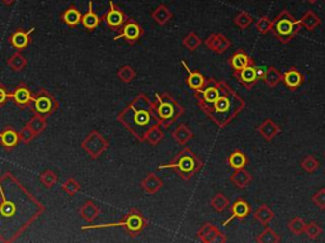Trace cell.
Listing matches in <instances>:
<instances>
[{
  "mask_svg": "<svg viewBox=\"0 0 325 243\" xmlns=\"http://www.w3.org/2000/svg\"><path fill=\"white\" fill-rule=\"evenodd\" d=\"M305 81V76L298 69H289L282 73V82L291 90H296L300 88Z\"/></svg>",
  "mask_w": 325,
  "mask_h": 243,
  "instance_id": "cell-15",
  "label": "cell"
},
{
  "mask_svg": "<svg viewBox=\"0 0 325 243\" xmlns=\"http://www.w3.org/2000/svg\"><path fill=\"white\" fill-rule=\"evenodd\" d=\"M99 17L93 12V3L89 1L88 4V12L83 15V18H81V24L84 25V28L88 30H93L99 25Z\"/></svg>",
  "mask_w": 325,
  "mask_h": 243,
  "instance_id": "cell-23",
  "label": "cell"
},
{
  "mask_svg": "<svg viewBox=\"0 0 325 243\" xmlns=\"http://www.w3.org/2000/svg\"><path fill=\"white\" fill-rule=\"evenodd\" d=\"M255 28H257L259 33L264 36V34L270 33L271 29H272V21L270 19V17L263 15V17H261V18L255 22Z\"/></svg>",
  "mask_w": 325,
  "mask_h": 243,
  "instance_id": "cell-35",
  "label": "cell"
},
{
  "mask_svg": "<svg viewBox=\"0 0 325 243\" xmlns=\"http://www.w3.org/2000/svg\"><path fill=\"white\" fill-rule=\"evenodd\" d=\"M304 233L306 234L307 238H310V240H316V238L323 233V228L315 222L307 223L306 227H305Z\"/></svg>",
  "mask_w": 325,
  "mask_h": 243,
  "instance_id": "cell-36",
  "label": "cell"
},
{
  "mask_svg": "<svg viewBox=\"0 0 325 243\" xmlns=\"http://www.w3.org/2000/svg\"><path fill=\"white\" fill-rule=\"evenodd\" d=\"M253 217H254V219L257 220L258 223H259V224L263 225V227H266V225L270 224L271 220L274 218V213L272 212V209H271L270 207L262 204L261 207L255 210L254 214H253Z\"/></svg>",
  "mask_w": 325,
  "mask_h": 243,
  "instance_id": "cell-22",
  "label": "cell"
},
{
  "mask_svg": "<svg viewBox=\"0 0 325 243\" xmlns=\"http://www.w3.org/2000/svg\"><path fill=\"white\" fill-rule=\"evenodd\" d=\"M324 157H325V152H324Z\"/></svg>",
  "mask_w": 325,
  "mask_h": 243,
  "instance_id": "cell-45",
  "label": "cell"
},
{
  "mask_svg": "<svg viewBox=\"0 0 325 243\" xmlns=\"http://www.w3.org/2000/svg\"><path fill=\"white\" fill-rule=\"evenodd\" d=\"M307 1H309L310 4H315L316 1H318V0H307Z\"/></svg>",
  "mask_w": 325,
  "mask_h": 243,
  "instance_id": "cell-44",
  "label": "cell"
},
{
  "mask_svg": "<svg viewBox=\"0 0 325 243\" xmlns=\"http://www.w3.org/2000/svg\"><path fill=\"white\" fill-rule=\"evenodd\" d=\"M258 243H278L281 242V237L277 232H274L272 228H264V231L258 234L255 238Z\"/></svg>",
  "mask_w": 325,
  "mask_h": 243,
  "instance_id": "cell-26",
  "label": "cell"
},
{
  "mask_svg": "<svg viewBox=\"0 0 325 243\" xmlns=\"http://www.w3.org/2000/svg\"><path fill=\"white\" fill-rule=\"evenodd\" d=\"M13 1H16V0H4V3L8 4V5H9V4H12Z\"/></svg>",
  "mask_w": 325,
  "mask_h": 243,
  "instance_id": "cell-43",
  "label": "cell"
},
{
  "mask_svg": "<svg viewBox=\"0 0 325 243\" xmlns=\"http://www.w3.org/2000/svg\"><path fill=\"white\" fill-rule=\"evenodd\" d=\"M168 167L177 169L183 179H190L202 167V162L199 161L198 158L190 149H184L183 152H181V155L177 157L175 162L168 165H162V166H159V169H168Z\"/></svg>",
  "mask_w": 325,
  "mask_h": 243,
  "instance_id": "cell-3",
  "label": "cell"
},
{
  "mask_svg": "<svg viewBox=\"0 0 325 243\" xmlns=\"http://www.w3.org/2000/svg\"><path fill=\"white\" fill-rule=\"evenodd\" d=\"M205 43L211 51H214L215 53H217V55H221V53L226 52L227 49H229V47L231 46L230 40L221 33L211 34V36L206 40Z\"/></svg>",
  "mask_w": 325,
  "mask_h": 243,
  "instance_id": "cell-11",
  "label": "cell"
},
{
  "mask_svg": "<svg viewBox=\"0 0 325 243\" xmlns=\"http://www.w3.org/2000/svg\"><path fill=\"white\" fill-rule=\"evenodd\" d=\"M175 137H177V140H178L179 142L184 143V142H187L190 137H192V133H190V131L188 129V128L181 127L178 131L175 132Z\"/></svg>",
  "mask_w": 325,
  "mask_h": 243,
  "instance_id": "cell-40",
  "label": "cell"
},
{
  "mask_svg": "<svg viewBox=\"0 0 325 243\" xmlns=\"http://www.w3.org/2000/svg\"><path fill=\"white\" fill-rule=\"evenodd\" d=\"M320 164L318 161V158L314 157V156H306V157L301 161V167H302V170L307 173H314L318 169H319Z\"/></svg>",
  "mask_w": 325,
  "mask_h": 243,
  "instance_id": "cell-32",
  "label": "cell"
},
{
  "mask_svg": "<svg viewBox=\"0 0 325 243\" xmlns=\"http://www.w3.org/2000/svg\"><path fill=\"white\" fill-rule=\"evenodd\" d=\"M34 30V28H31V29L28 30V32H25V30H17L16 33L13 34L12 38H10V42H12L13 47H16V49H25L27 47L28 42H29V36Z\"/></svg>",
  "mask_w": 325,
  "mask_h": 243,
  "instance_id": "cell-24",
  "label": "cell"
},
{
  "mask_svg": "<svg viewBox=\"0 0 325 243\" xmlns=\"http://www.w3.org/2000/svg\"><path fill=\"white\" fill-rule=\"evenodd\" d=\"M199 237H201V240H202L203 242H209V243L226 242V237H225V234L221 233L217 228L214 227V225H211V224L203 225L202 229L199 231Z\"/></svg>",
  "mask_w": 325,
  "mask_h": 243,
  "instance_id": "cell-16",
  "label": "cell"
},
{
  "mask_svg": "<svg viewBox=\"0 0 325 243\" xmlns=\"http://www.w3.org/2000/svg\"><path fill=\"white\" fill-rule=\"evenodd\" d=\"M300 23L301 25H302V28H305V29L309 30V32H313V30H315L316 28L322 24V19L319 18V15L316 14L314 10L310 9L307 10V12H305V14L301 17Z\"/></svg>",
  "mask_w": 325,
  "mask_h": 243,
  "instance_id": "cell-19",
  "label": "cell"
},
{
  "mask_svg": "<svg viewBox=\"0 0 325 243\" xmlns=\"http://www.w3.org/2000/svg\"><path fill=\"white\" fill-rule=\"evenodd\" d=\"M229 64H230L233 71H240L243 70V69H245V67L255 65L254 60H253L244 49H238L230 57Z\"/></svg>",
  "mask_w": 325,
  "mask_h": 243,
  "instance_id": "cell-14",
  "label": "cell"
},
{
  "mask_svg": "<svg viewBox=\"0 0 325 243\" xmlns=\"http://www.w3.org/2000/svg\"><path fill=\"white\" fill-rule=\"evenodd\" d=\"M253 22H254V19L248 12H239L234 17V24L243 30L250 27L253 24Z\"/></svg>",
  "mask_w": 325,
  "mask_h": 243,
  "instance_id": "cell-28",
  "label": "cell"
},
{
  "mask_svg": "<svg viewBox=\"0 0 325 243\" xmlns=\"http://www.w3.org/2000/svg\"><path fill=\"white\" fill-rule=\"evenodd\" d=\"M10 97H14L16 103L19 104V105H27L32 100L31 91L28 90L27 88H18L16 93L10 94Z\"/></svg>",
  "mask_w": 325,
  "mask_h": 243,
  "instance_id": "cell-29",
  "label": "cell"
},
{
  "mask_svg": "<svg viewBox=\"0 0 325 243\" xmlns=\"http://www.w3.org/2000/svg\"><path fill=\"white\" fill-rule=\"evenodd\" d=\"M226 161L231 169H234V170H238V169H244V167L248 165L249 160H248V157H246L245 153H244L242 149H235V151H234L233 153L229 156V157H227Z\"/></svg>",
  "mask_w": 325,
  "mask_h": 243,
  "instance_id": "cell-20",
  "label": "cell"
},
{
  "mask_svg": "<svg viewBox=\"0 0 325 243\" xmlns=\"http://www.w3.org/2000/svg\"><path fill=\"white\" fill-rule=\"evenodd\" d=\"M126 113L131 117V123H127V124L136 134H144L154 124L149 108L147 109L146 108H138L137 110H135V108L132 106L131 109Z\"/></svg>",
  "mask_w": 325,
  "mask_h": 243,
  "instance_id": "cell-5",
  "label": "cell"
},
{
  "mask_svg": "<svg viewBox=\"0 0 325 243\" xmlns=\"http://www.w3.org/2000/svg\"><path fill=\"white\" fill-rule=\"evenodd\" d=\"M230 181L238 189H246L253 181V176L245 169H238L230 176Z\"/></svg>",
  "mask_w": 325,
  "mask_h": 243,
  "instance_id": "cell-17",
  "label": "cell"
},
{
  "mask_svg": "<svg viewBox=\"0 0 325 243\" xmlns=\"http://www.w3.org/2000/svg\"><path fill=\"white\" fill-rule=\"evenodd\" d=\"M10 94H8L4 89L0 88V104H3L4 101H5L6 97H9Z\"/></svg>",
  "mask_w": 325,
  "mask_h": 243,
  "instance_id": "cell-42",
  "label": "cell"
},
{
  "mask_svg": "<svg viewBox=\"0 0 325 243\" xmlns=\"http://www.w3.org/2000/svg\"><path fill=\"white\" fill-rule=\"evenodd\" d=\"M0 143L8 148L14 147L18 143V134L14 131H5L4 133H0Z\"/></svg>",
  "mask_w": 325,
  "mask_h": 243,
  "instance_id": "cell-31",
  "label": "cell"
},
{
  "mask_svg": "<svg viewBox=\"0 0 325 243\" xmlns=\"http://www.w3.org/2000/svg\"><path fill=\"white\" fill-rule=\"evenodd\" d=\"M141 33L142 30L141 28H140V25H138L134 19H129V21L125 23V25H123L122 32H121L118 36L114 37V41L125 38V40H127L129 42H135V41H137L138 38H140Z\"/></svg>",
  "mask_w": 325,
  "mask_h": 243,
  "instance_id": "cell-12",
  "label": "cell"
},
{
  "mask_svg": "<svg viewBox=\"0 0 325 243\" xmlns=\"http://www.w3.org/2000/svg\"><path fill=\"white\" fill-rule=\"evenodd\" d=\"M311 200H313V203L315 204L316 207L319 208V209L324 210L325 209V188L319 189V190H318V192L313 195Z\"/></svg>",
  "mask_w": 325,
  "mask_h": 243,
  "instance_id": "cell-38",
  "label": "cell"
},
{
  "mask_svg": "<svg viewBox=\"0 0 325 243\" xmlns=\"http://www.w3.org/2000/svg\"><path fill=\"white\" fill-rule=\"evenodd\" d=\"M201 108L217 127L225 128L245 108V101L229 86L224 94L216 99L214 103L210 105L201 106Z\"/></svg>",
  "mask_w": 325,
  "mask_h": 243,
  "instance_id": "cell-1",
  "label": "cell"
},
{
  "mask_svg": "<svg viewBox=\"0 0 325 243\" xmlns=\"http://www.w3.org/2000/svg\"><path fill=\"white\" fill-rule=\"evenodd\" d=\"M211 205L212 208L217 210V212H224V210L230 205V201H229V199H227L224 194L218 193V194H216L215 196L212 197Z\"/></svg>",
  "mask_w": 325,
  "mask_h": 243,
  "instance_id": "cell-33",
  "label": "cell"
},
{
  "mask_svg": "<svg viewBox=\"0 0 325 243\" xmlns=\"http://www.w3.org/2000/svg\"><path fill=\"white\" fill-rule=\"evenodd\" d=\"M0 212H1V216L6 217V218H10L13 214H16V204L8 203V201H4L0 207Z\"/></svg>",
  "mask_w": 325,
  "mask_h": 243,
  "instance_id": "cell-39",
  "label": "cell"
},
{
  "mask_svg": "<svg viewBox=\"0 0 325 243\" xmlns=\"http://www.w3.org/2000/svg\"><path fill=\"white\" fill-rule=\"evenodd\" d=\"M264 82L270 88H276L279 82H282V73L274 66H268L267 73H266V76H264Z\"/></svg>",
  "mask_w": 325,
  "mask_h": 243,
  "instance_id": "cell-25",
  "label": "cell"
},
{
  "mask_svg": "<svg viewBox=\"0 0 325 243\" xmlns=\"http://www.w3.org/2000/svg\"><path fill=\"white\" fill-rule=\"evenodd\" d=\"M301 28H302V25H301L300 21L295 19L287 10H282L272 21L271 32H272L273 36L286 45L298 36Z\"/></svg>",
  "mask_w": 325,
  "mask_h": 243,
  "instance_id": "cell-2",
  "label": "cell"
},
{
  "mask_svg": "<svg viewBox=\"0 0 325 243\" xmlns=\"http://www.w3.org/2000/svg\"><path fill=\"white\" fill-rule=\"evenodd\" d=\"M229 88L225 81H216L214 79H209L206 81V85L201 90L196 91V97H198L199 106H205L212 104L216 99L224 94L225 90Z\"/></svg>",
  "mask_w": 325,
  "mask_h": 243,
  "instance_id": "cell-4",
  "label": "cell"
},
{
  "mask_svg": "<svg viewBox=\"0 0 325 243\" xmlns=\"http://www.w3.org/2000/svg\"><path fill=\"white\" fill-rule=\"evenodd\" d=\"M199 45H201V40L196 33H190L184 38V46L188 47L190 51H194Z\"/></svg>",
  "mask_w": 325,
  "mask_h": 243,
  "instance_id": "cell-37",
  "label": "cell"
},
{
  "mask_svg": "<svg viewBox=\"0 0 325 243\" xmlns=\"http://www.w3.org/2000/svg\"><path fill=\"white\" fill-rule=\"evenodd\" d=\"M103 21L106 22V24L109 25L110 28L117 29L120 28L121 25L125 24V21H126V15L122 10H120L113 4V1H109V10L103 15Z\"/></svg>",
  "mask_w": 325,
  "mask_h": 243,
  "instance_id": "cell-10",
  "label": "cell"
},
{
  "mask_svg": "<svg viewBox=\"0 0 325 243\" xmlns=\"http://www.w3.org/2000/svg\"><path fill=\"white\" fill-rule=\"evenodd\" d=\"M81 18H83V14H81L77 8H74V6H70V8L65 10L61 15L62 22L71 28L77 27L79 23H81Z\"/></svg>",
  "mask_w": 325,
  "mask_h": 243,
  "instance_id": "cell-21",
  "label": "cell"
},
{
  "mask_svg": "<svg viewBox=\"0 0 325 243\" xmlns=\"http://www.w3.org/2000/svg\"><path fill=\"white\" fill-rule=\"evenodd\" d=\"M266 73H267V69H266V67L257 66V73H258V77H259V80H264Z\"/></svg>",
  "mask_w": 325,
  "mask_h": 243,
  "instance_id": "cell-41",
  "label": "cell"
},
{
  "mask_svg": "<svg viewBox=\"0 0 325 243\" xmlns=\"http://www.w3.org/2000/svg\"><path fill=\"white\" fill-rule=\"evenodd\" d=\"M234 77L238 80L240 85L244 86L245 89H253L259 81V77H258L257 73V66L252 65V66H248L245 69H243L240 71H234Z\"/></svg>",
  "mask_w": 325,
  "mask_h": 243,
  "instance_id": "cell-7",
  "label": "cell"
},
{
  "mask_svg": "<svg viewBox=\"0 0 325 243\" xmlns=\"http://www.w3.org/2000/svg\"><path fill=\"white\" fill-rule=\"evenodd\" d=\"M182 65L186 67V70H187V73H188V77H187L188 86H190V88L194 91L201 90V89L206 85V81H207V80L203 77V75L199 73V71H190L184 61H182Z\"/></svg>",
  "mask_w": 325,
  "mask_h": 243,
  "instance_id": "cell-18",
  "label": "cell"
},
{
  "mask_svg": "<svg viewBox=\"0 0 325 243\" xmlns=\"http://www.w3.org/2000/svg\"><path fill=\"white\" fill-rule=\"evenodd\" d=\"M250 213H252V207H250V204H249L248 201L244 200V199H236V200L231 204V216L229 217V219L224 223V225H229V223L233 222L234 219L243 220V219H245Z\"/></svg>",
  "mask_w": 325,
  "mask_h": 243,
  "instance_id": "cell-9",
  "label": "cell"
},
{
  "mask_svg": "<svg viewBox=\"0 0 325 243\" xmlns=\"http://www.w3.org/2000/svg\"><path fill=\"white\" fill-rule=\"evenodd\" d=\"M257 132L261 134V137H263L266 141H272L274 137H277L281 133V127H279L273 119L268 118L264 119L261 124L258 125Z\"/></svg>",
  "mask_w": 325,
  "mask_h": 243,
  "instance_id": "cell-13",
  "label": "cell"
},
{
  "mask_svg": "<svg viewBox=\"0 0 325 243\" xmlns=\"http://www.w3.org/2000/svg\"><path fill=\"white\" fill-rule=\"evenodd\" d=\"M159 106H158V116L162 119V121H172L175 117L181 114V108L170 99H160L159 97Z\"/></svg>",
  "mask_w": 325,
  "mask_h": 243,
  "instance_id": "cell-8",
  "label": "cell"
},
{
  "mask_svg": "<svg viewBox=\"0 0 325 243\" xmlns=\"http://www.w3.org/2000/svg\"><path fill=\"white\" fill-rule=\"evenodd\" d=\"M34 108L40 114H47L53 110V100L46 95H41L34 99Z\"/></svg>",
  "mask_w": 325,
  "mask_h": 243,
  "instance_id": "cell-27",
  "label": "cell"
},
{
  "mask_svg": "<svg viewBox=\"0 0 325 243\" xmlns=\"http://www.w3.org/2000/svg\"><path fill=\"white\" fill-rule=\"evenodd\" d=\"M306 223L301 217H295L289 222V229L295 234V236H301L305 232Z\"/></svg>",
  "mask_w": 325,
  "mask_h": 243,
  "instance_id": "cell-30",
  "label": "cell"
},
{
  "mask_svg": "<svg viewBox=\"0 0 325 243\" xmlns=\"http://www.w3.org/2000/svg\"><path fill=\"white\" fill-rule=\"evenodd\" d=\"M153 18L155 19L159 24H165L166 22L172 18V13H170V10H169L166 6L160 5L159 8L153 13Z\"/></svg>",
  "mask_w": 325,
  "mask_h": 243,
  "instance_id": "cell-34",
  "label": "cell"
},
{
  "mask_svg": "<svg viewBox=\"0 0 325 243\" xmlns=\"http://www.w3.org/2000/svg\"><path fill=\"white\" fill-rule=\"evenodd\" d=\"M145 224V220L138 213H132L131 216H129V218L125 220L123 223H114V224H97V225H86L83 227L81 229L85 231V229H97V228H107V227H125L126 229H129L130 233H138L141 231L142 227Z\"/></svg>",
  "mask_w": 325,
  "mask_h": 243,
  "instance_id": "cell-6",
  "label": "cell"
}]
</instances>
